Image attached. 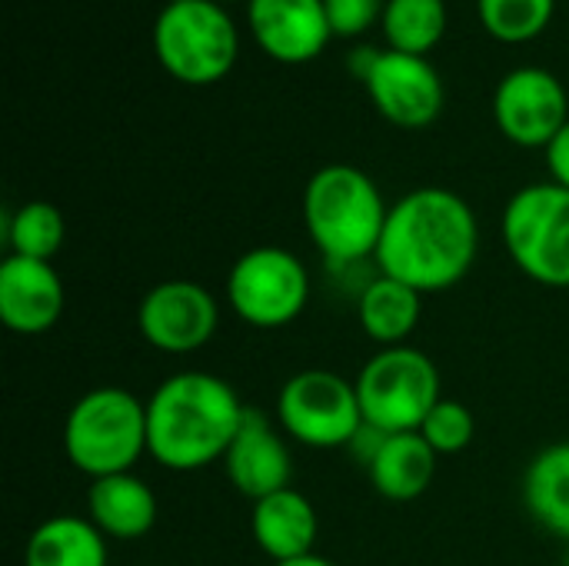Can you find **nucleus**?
<instances>
[{"label": "nucleus", "mask_w": 569, "mask_h": 566, "mask_svg": "<svg viewBox=\"0 0 569 566\" xmlns=\"http://www.w3.org/2000/svg\"><path fill=\"white\" fill-rule=\"evenodd\" d=\"M480 224L473 207L447 187H417L390 214L377 247V270L423 297L457 287L477 264Z\"/></svg>", "instance_id": "obj_1"}, {"label": "nucleus", "mask_w": 569, "mask_h": 566, "mask_svg": "<svg viewBox=\"0 0 569 566\" xmlns=\"http://www.w3.org/2000/svg\"><path fill=\"white\" fill-rule=\"evenodd\" d=\"M247 410L250 407L223 377L180 370L147 400L150 457L173 474H193L217 460L223 464Z\"/></svg>", "instance_id": "obj_2"}, {"label": "nucleus", "mask_w": 569, "mask_h": 566, "mask_svg": "<svg viewBox=\"0 0 569 566\" xmlns=\"http://www.w3.org/2000/svg\"><path fill=\"white\" fill-rule=\"evenodd\" d=\"M387 214L377 180L353 163H327L303 187V227L333 267L377 257Z\"/></svg>", "instance_id": "obj_3"}, {"label": "nucleus", "mask_w": 569, "mask_h": 566, "mask_svg": "<svg viewBox=\"0 0 569 566\" xmlns=\"http://www.w3.org/2000/svg\"><path fill=\"white\" fill-rule=\"evenodd\" d=\"M63 454L90 480L130 474L150 454L147 400L123 387L87 390L63 420Z\"/></svg>", "instance_id": "obj_4"}, {"label": "nucleus", "mask_w": 569, "mask_h": 566, "mask_svg": "<svg viewBox=\"0 0 569 566\" xmlns=\"http://www.w3.org/2000/svg\"><path fill=\"white\" fill-rule=\"evenodd\" d=\"M153 53L173 80L210 87L237 67L240 30L217 0H170L153 20Z\"/></svg>", "instance_id": "obj_5"}, {"label": "nucleus", "mask_w": 569, "mask_h": 566, "mask_svg": "<svg viewBox=\"0 0 569 566\" xmlns=\"http://www.w3.org/2000/svg\"><path fill=\"white\" fill-rule=\"evenodd\" d=\"M510 260L540 287H569V190L543 180L520 187L500 220Z\"/></svg>", "instance_id": "obj_6"}, {"label": "nucleus", "mask_w": 569, "mask_h": 566, "mask_svg": "<svg viewBox=\"0 0 569 566\" xmlns=\"http://www.w3.org/2000/svg\"><path fill=\"white\" fill-rule=\"evenodd\" d=\"M353 384L363 420L377 434H413L443 400L437 364L407 344L377 350Z\"/></svg>", "instance_id": "obj_7"}, {"label": "nucleus", "mask_w": 569, "mask_h": 566, "mask_svg": "<svg viewBox=\"0 0 569 566\" xmlns=\"http://www.w3.org/2000/svg\"><path fill=\"white\" fill-rule=\"evenodd\" d=\"M277 424L290 440L310 450L353 447L367 427L357 384L320 367L287 377L277 394Z\"/></svg>", "instance_id": "obj_8"}, {"label": "nucleus", "mask_w": 569, "mask_h": 566, "mask_svg": "<svg viewBox=\"0 0 569 566\" xmlns=\"http://www.w3.org/2000/svg\"><path fill=\"white\" fill-rule=\"evenodd\" d=\"M310 300L307 264L277 244L250 247L227 274V304L253 330L290 327Z\"/></svg>", "instance_id": "obj_9"}, {"label": "nucleus", "mask_w": 569, "mask_h": 566, "mask_svg": "<svg viewBox=\"0 0 569 566\" xmlns=\"http://www.w3.org/2000/svg\"><path fill=\"white\" fill-rule=\"evenodd\" d=\"M350 70L367 87L377 113L400 130H423L443 113V80L427 57L357 47L350 53Z\"/></svg>", "instance_id": "obj_10"}, {"label": "nucleus", "mask_w": 569, "mask_h": 566, "mask_svg": "<svg viewBox=\"0 0 569 566\" xmlns=\"http://www.w3.org/2000/svg\"><path fill=\"white\" fill-rule=\"evenodd\" d=\"M220 327L217 297L197 280H160L140 297L137 330L140 337L170 357L203 350Z\"/></svg>", "instance_id": "obj_11"}, {"label": "nucleus", "mask_w": 569, "mask_h": 566, "mask_svg": "<svg viewBox=\"0 0 569 566\" xmlns=\"http://www.w3.org/2000/svg\"><path fill=\"white\" fill-rule=\"evenodd\" d=\"M493 123L517 147L547 150L569 123V97L547 67H517L493 90Z\"/></svg>", "instance_id": "obj_12"}, {"label": "nucleus", "mask_w": 569, "mask_h": 566, "mask_svg": "<svg viewBox=\"0 0 569 566\" xmlns=\"http://www.w3.org/2000/svg\"><path fill=\"white\" fill-rule=\"evenodd\" d=\"M247 27L253 43L277 63H310L333 37L323 0H250Z\"/></svg>", "instance_id": "obj_13"}, {"label": "nucleus", "mask_w": 569, "mask_h": 566, "mask_svg": "<svg viewBox=\"0 0 569 566\" xmlns=\"http://www.w3.org/2000/svg\"><path fill=\"white\" fill-rule=\"evenodd\" d=\"M67 290L53 264L7 254L0 264V320L17 337H40L60 324Z\"/></svg>", "instance_id": "obj_14"}, {"label": "nucleus", "mask_w": 569, "mask_h": 566, "mask_svg": "<svg viewBox=\"0 0 569 566\" xmlns=\"http://www.w3.org/2000/svg\"><path fill=\"white\" fill-rule=\"evenodd\" d=\"M223 470L230 487L253 504L293 487V454L283 434L253 407L223 457Z\"/></svg>", "instance_id": "obj_15"}, {"label": "nucleus", "mask_w": 569, "mask_h": 566, "mask_svg": "<svg viewBox=\"0 0 569 566\" xmlns=\"http://www.w3.org/2000/svg\"><path fill=\"white\" fill-rule=\"evenodd\" d=\"M250 537L273 564L297 560L313 554V544L320 537V517L310 497L287 487L280 494H270L253 504L250 510Z\"/></svg>", "instance_id": "obj_16"}, {"label": "nucleus", "mask_w": 569, "mask_h": 566, "mask_svg": "<svg viewBox=\"0 0 569 566\" xmlns=\"http://www.w3.org/2000/svg\"><path fill=\"white\" fill-rule=\"evenodd\" d=\"M87 517L107 540H140L157 527L160 504L147 480L130 474H113L90 480L87 490Z\"/></svg>", "instance_id": "obj_17"}, {"label": "nucleus", "mask_w": 569, "mask_h": 566, "mask_svg": "<svg viewBox=\"0 0 569 566\" xmlns=\"http://www.w3.org/2000/svg\"><path fill=\"white\" fill-rule=\"evenodd\" d=\"M437 454L433 447L420 437V430L413 434H383L373 457L367 460V474L373 490L383 500L393 504H410L417 497H423L433 484L437 474Z\"/></svg>", "instance_id": "obj_18"}, {"label": "nucleus", "mask_w": 569, "mask_h": 566, "mask_svg": "<svg viewBox=\"0 0 569 566\" xmlns=\"http://www.w3.org/2000/svg\"><path fill=\"white\" fill-rule=\"evenodd\" d=\"M420 317H423V294L387 274H377L357 297L360 330L380 347H403L417 330Z\"/></svg>", "instance_id": "obj_19"}, {"label": "nucleus", "mask_w": 569, "mask_h": 566, "mask_svg": "<svg viewBox=\"0 0 569 566\" xmlns=\"http://www.w3.org/2000/svg\"><path fill=\"white\" fill-rule=\"evenodd\" d=\"M23 566H107V537L90 517H47L27 537Z\"/></svg>", "instance_id": "obj_20"}, {"label": "nucleus", "mask_w": 569, "mask_h": 566, "mask_svg": "<svg viewBox=\"0 0 569 566\" xmlns=\"http://www.w3.org/2000/svg\"><path fill=\"white\" fill-rule=\"evenodd\" d=\"M523 507L553 537L569 540V440L543 447L523 474Z\"/></svg>", "instance_id": "obj_21"}, {"label": "nucleus", "mask_w": 569, "mask_h": 566, "mask_svg": "<svg viewBox=\"0 0 569 566\" xmlns=\"http://www.w3.org/2000/svg\"><path fill=\"white\" fill-rule=\"evenodd\" d=\"M447 0H387L380 20L387 50L413 57H430L447 37Z\"/></svg>", "instance_id": "obj_22"}, {"label": "nucleus", "mask_w": 569, "mask_h": 566, "mask_svg": "<svg viewBox=\"0 0 569 566\" xmlns=\"http://www.w3.org/2000/svg\"><path fill=\"white\" fill-rule=\"evenodd\" d=\"M7 247L17 257L30 260H53L67 240L63 214L47 200H27L13 214H7Z\"/></svg>", "instance_id": "obj_23"}, {"label": "nucleus", "mask_w": 569, "mask_h": 566, "mask_svg": "<svg viewBox=\"0 0 569 566\" xmlns=\"http://www.w3.org/2000/svg\"><path fill=\"white\" fill-rule=\"evenodd\" d=\"M477 13L493 40L527 43L550 27L557 0H477Z\"/></svg>", "instance_id": "obj_24"}, {"label": "nucleus", "mask_w": 569, "mask_h": 566, "mask_svg": "<svg viewBox=\"0 0 569 566\" xmlns=\"http://www.w3.org/2000/svg\"><path fill=\"white\" fill-rule=\"evenodd\" d=\"M420 437L433 447L437 457H453L460 450H467L477 437V417L467 404L443 397L423 420Z\"/></svg>", "instance_id": "obj_25"}, {"label": "nucleus", "mask_w": 569, "mask_h": 566, "mask_svg": "<svg viewBox=\"0 0 569 566\" xmlns=\"http://www.w3.org/2000/svg\"><path fill=\"white\" fill-rule=\"evenodd\" d=\"M387 0H323L333 37H363L383 20Z\"/></svg>", "instance_id": "obj_26"}, {"label": "nucleus", "mask_w": 569, "mask_h": 566, "mask_svg": "<svg viewBox=\"0 0 569 566\" xmlns=\"http://www.w3.org/2000/svg\"><path fill=\"white\" fill-rule=\"evenodd\" d=\"M547 153V170H550V180L567 187L569 190V123L550 140V147L543 150Z\"/></svg>", "instance_id": "obj_27"}, {"label": "nucleus", "mask_w": 569, "mask_h": 566, "mask_svg": "<svg viewBox=\"0 0 569 566\" xmlns=\"http://www.w3.org/2000/svg\"><path fill=\"white\" fill-rule=\"evenodd\" d=\"M273 566H337V564H333V560H327V557H320V554H307V557L283 560V564H273Z\"/></svg>", "instance_id": "obj_28"}, {"label": "nucleus", "mask_w": 569, "mask_h": 566, "mask_svg": "<svg viewBox=\"0 0 569 566\" xmlns=\"http://www.w3.org/2000/svg\"><path fill=\"white\" fill-rule=\"evenodd\" d=\"M217 3H233V0H217ZM247 3H250V0H247Z\"/></svg>", "instance_id": "obj_29"}]
</instances>
